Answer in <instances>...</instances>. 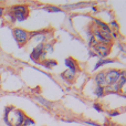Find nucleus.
<instances>
[{"mask_svg": "<svg viewBox=\"0 0 126 126\" xmlns=\"http://www.w3.org/2000/svg\"><path fill=\"white\" fill-rule=\"evenodd\" d=\"M24 118H26V115L23 114V112L13 109L7 117H3V120L9 126H22Z\"/></svg>", "mask_w": 126, "mask_h": 126, "instance_id": "obj_2", "label": "nucleus"}, {"mask_svg": "<svg viewBox=\"0 0 126 126\" xmlns=\"http://www.w3.org/2000/svg\"><path fill=\"white\" fill-rule=\"evenodd\" d=\"M120 78H121V72L117 71V70H109V71L105 73V80H106L107 86L117 83Z\"/></svg>", "mask_w": 126, "mask_h": 126, "instance_id": "obj_5", "label": "nucleus"}, {"mask_svg": "<svg viewBox=\"0 0 126 126\" xmlns=\"http://www.w3.org/2000/svg\"><path fill=\"white\" fill-rule=\"evenodd\" d=\"M112 26H113L115 29H118V26H117V23H116L115 21H112Z\"/></svg>", "mask_w": 126, "mask_h": 126, "instance_id": "obj_21", "label": "nucleus"}, {"mask_svg": "<svg viewBox=\"0 0 126 126\" xmlns=\"http://www.w3.org/2000/svg\"><path fill=\"white\" fill-rule=\"evenodd\" d=\"M61 76H62L63 79H65V80H67L69 82H72V81L75 79V72L67 70V71L63 72V73L61 74Z\"/></svg>", "mask_w": 126, "mask_h": 126, "instance_id": "obj_9", "label": "nucleus"}, {"mask_svg": "<svg viewBox=\"0 0 126 126\" xmlns=\"http://www.w3.org/2000/svg\"><path fill=\"white\" fill-rule=\"evenodd\" d=\"M94 21L96 22V23L98 24V27L101 28V30H104V31H107V32H110V33H112V31H111V29L109 28V26L107 24H105L104 22H102L101 20H97V19H95Z\"/></svg>", "mask_w": 126, "mask_h": 126, "instance_id": "obj_12", "label": "nucleus"}, {"mask_svg": "<svg viewBox=\"0 0 126 126\" xmlns=\"http://www.w3.org/2000/svg\"><path fill=\"white\" fill-rule=\"evenodd\" d=\"M95 94L98 96V97H102V96L104 95V87L97 86V87L95 89Z\"/></svg>", "mask_w": 126, "mask_h": 126, "instance_id": "obj_15", "label": "nucleus"}, {"mask_svg": "<svg viewBox=\"0 0 126 126\" xmlns=\"http://www.w3.org/2000/svg\"><path fill=\"white\" fill-rule=\"evenodd\" d=\"M34 98L38 101V102L40 103L41 105H43L44 107H47V109H52V106H53V104L51 102H49V101H47V100H44L43 97H41V96H38V95H35L34 96Z\"/></svg>", "mask_w": 126, "mask_h": 126, "instance_id": "obj_10", "label": "nucleus"}, {"mask_svg": "<svg viewBox=\"0 0 126 126\" xmlns=\"http://www.w3.org/2000/svg\"><path fill=\"white\" fill-rule=\"evenodd\" d=\"M113 62H114V61H113V60H111V59H109V60L100 59V61L96 63V65H95V67H94V70H97V69H100L101 66H103V65L109 64V63H113Z\"/></svg>", "mask_w": 126, "mask_h": 126, "instance_id": "obj_11", "label": "nucleus"}, {"mask_svg": "<svg viewBox=\"0 0 126 126\" xmlns=\"http://www.w3.org/2000/svg\"><path fill=\"white\" fill-rule=\"evenodd\" d=\"M95 82L97 83V86H107L106 84V80H105V73L104 72H100L97 75L95 76Z\"/></svg>", "mask_w": 126, "mask_h": 126, "instance_id": "obj_8", "label": "nucleus"}, {"mask_svg": "<svg viewBox=\"0 0 126 126\" xmlns=\"http://www.w3.org/2000/svg\"><path fill=\"white\" fill-rule=\"evenodd\" d=\"M3 15V8H0V17Z\"/></svg>", "mask_w": 126, "mask_h": 126, "instance_id": "obj_23", "label": "nucleus"}, {"mask_svg": "<svg viewBox=\"0 0 126 126\" xmlns=\"http://www.w3.org/2000/svg\"><path fill=\"white\" fill-rule=\"evenodd\" d=\"M121 76H122V78H124V79H126V71L121 72Z\"/></svg>", "mask_w": 126, "mask_h": 126, "instance_id": "obj_22", "label": "nucleus"}, {"mask_svg": "<svg viewBox=\"0 0 126 126\" xmlns=\"http://www.w3.org/2000/svg\"><path fill=\"white\" fill-rule=\"evenodd\" d=\"M42 53H43V43H40L37 48H34V50L31 52L30 58L33 61H38L40 58L42 57Z\"/></svg>", "mask_w": 126, "mask_h": 126, "instance_id": "obj_6", "label": "nucleus"}, {"mask_svg": "<svg viewBox=\"0 0 126 126\" xmlns=\"http://www.w3.org/2000/svg\"><path fill=\"white\" fill-rule=\"evenodd\" d=\"M117 115H120V112L114 111V112H112V113H110V116H117Z\"/></svg>", "mask_w": 126, "mask_h": 126, "instance_id": "obj_20", "label": "nucleus"}, {"mask_svg": "<svg viewBox=\"0 0 126 126\" xmlns=\"http://www.w3.org/2000/svg\"><path fill=\"white\" fill-rule=\"evenodd\" d=\"M86 124H89V125H92V126H101V125H98V124H96V123H94V122H90V121H86Z\"/></svg>", "mask_w": 126, "mask_h": 126, "instance_id": "obj_19", "label": "nucleus"}, {"mask_svg": "<svg viewBox=\"0 0 126 126\" xmlns=\"http://www.w3.org/2000/svg\"><path fill=\"white\" fill-rule=\"evenodd\" d=\"M33 124H34V121L31 120V118L26 117L24 118V122H23V125L22 126H29V125H33Z\"/></svg>", "mask_w": 126, "mask_h": 126, "instance_id": "obj_16", "label": "nucleus"}, {"mask_svg": "<svg viewBox=\"0 0 126 126\" xmlns=\"http://www.w3.org/2000/svg\"><path fill=\"white\" fill-rule=\"evenodd\" d=\"M65 65H66V67H69L70 71H73V72H75V73L79 71L78 63L74 61L72 58H66V59H65Z\"/></svg>", "mask_w": 126, "mask_h": 126, "instance_id": "obj_7", "label": "nucleus"}, {"mask_svg": "<svg viewBox=\"0 0 126 126\" xmlns=\"http://www.w3.org/2000/svg\"><path fill=\"white\" fill-rule=\"evenodd\" d=\"M92 50L94 52H91V55H97L98 58L103 59L105 58L106 55H109L110 53V47L107 44H102V43H97L95 44L94 47H92Z\"/></svg>", "mask_w": 126, "mask_h": 126, "instance_id": "obj_4", "label": "nucleus"}, {"mask_svg": "<svg viewBox=\"0 0 126 126\" xmlns=\"http://www.w3.org/2000/svg\"><path fill=\"white\" fill-rule=\"evenodd\" d=\"M124 94H126V92H124Z\"/></svg>", "mask_w": 126, "mask_h": 126, "instance_id": "obj_24", "label": "nucleus"}, {"mask_svg": "<svg viewBox=\"0 0 126 126\" xmlns=\"http://www.w3.org/2000/svg\"><path fill=\"white\" fill-rule=\"evenodd\" d=\"M93 107H94V109H95L97 112H102V109H101V107L98 106V104H94V105H93Z\"/></svg>", "mask_w": 126, "mask_h": 126, "instance_id": "obj_18", "label": "nucleus"}, {"mask_svg": "<svg viewBox=\"0 0 126 126\" xmlns=\"http://www.w3.org/2000/svg\"><path fill=\"white\" fill-rule=\"evenodd\" d=\"M13 32V37H15L16 41L18 42L20 47L21 46H24V44L28 42L29 40V32L26 31L24 29H21V28H15L12 30Z\"/></svg>", "mask_w": 126, "mask_h": 126, "instance_id": "obj_3", "label": "nucleus"}, {"mask_svg": "<svg viewBox=\"0 0 126 126\" xmlns=\"http://www.w3.org/2000/svg\"><path fill=\"white\" fill-rule=\"evenodd\" d=\"M89 44H90V47H94L95 44H97V42H96V39L94 38V35H92L91 38H90V42H89Z\"/></svg>", "mask_w": 126, "mask_h": 126, "instance_id": "obj_17", "label": "nucleus"}, {"mask_svg": "<svg viewBox=\"0 0 126 126\" xmlns=\"http://www.w3.org/2000/svg\"><path fill=\"white\" fill-rule=\"evenodd\" d=\"M42 65H43L44 67L51 69V67H54L55 65H57V61H53V60H43Z\"/></svg>", "mask_w": 126, "mask_h": 126, "instance_id": "obj_13", "label": "nucleus"}, {"mask_svg": "<svg viewBox=\"0 0 126 126\" xmlns=\"http://www.w3.org/2000/svg\"><path fill=\"white\" fill-rule=\"evenodd\" d=\"M28 7L24 4L13 6L10 8V11L8 13V17L11 19V21H24L28 18Z\"/></svg>", "mask_w": 126, "mask_h": 126, "instance_id": "obj_1", "label": "nucleus"}, {"mask_svg": "<svg viewBox=\"0 0 126 126\" xmlns=\"http://www.w3.org/2000/svg\"><path fill=\"white\" fill-rule=\"evenodd\" d=\"M44 10L48 11V12H62V10L58 7H54V6H49V7H46Z\"/></svg>", "mask_w": 126, "mask_h": 126, "instance_id": "obj_14", "label": "nucleus"}]
</instances>
